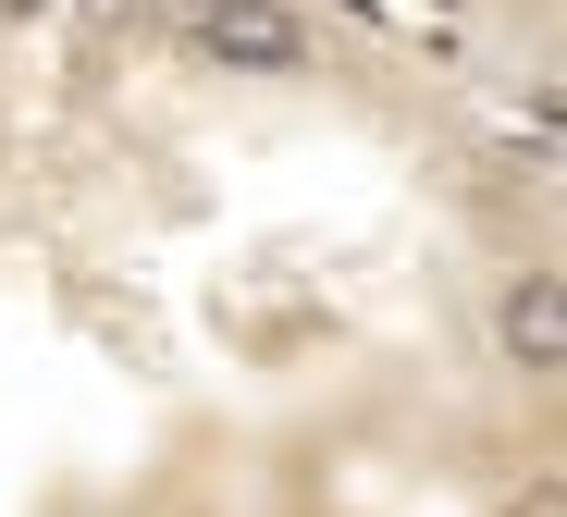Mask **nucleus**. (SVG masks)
Wrapping results in <instances>:
<instances>
[{"instance_id": "nucleus-1", "label": "nucleus", "mask_w": 567, "mask_h": 517, "mask_svg": "<svg viewBox=\"0 0 567 517\" xmlns=\"http://www.w3.org/2000/svg\"><path fill=\"white\" fill-rule=\"evenodd\" d=\"M185 50L223 62V74H297V62H309V25L284 13V0H223V13L185 25Z\"/></svg>"}, {"instance_id": "nucleus-2", "label": "nucleus", "mask_w": 567, "mask_h": 517, "mask_svg": "<svg viewBox=\"0 0 567 517\" xmlns=\"http://www.w3.org/2000/svg\"><path fill=\"white\" fill-rule=\"evenodd\" d=\"M494 333H506V358H518L530 382H555V370H567V296H555V271H543V259H530V271H506Z\"/></svg>"}, {"instance_id": "nucleus-3", "label": "nucleus", "mask_w": 567, "mask_h": 517, "mask_svg": "<svg viewBox=\"0 0 567 517\" xmlns=\"http://www.w3.org/2000/svg\"><path fill=\"white\" fill-rule=\"evenodd\" d=\"M161 13H185V25H198V13H223V0H161Z\"/></svg>"}, {"instance_id": "nucleus-4", "label": "nucleus", "mask_w": 567, "mask_h": 517, "mask_svg": "<svg viewBox=\"0 0 567 517\" xmlns=\"http://www.w3.org/2000/svg\"><path fill=\"white\" fill-rule=\"evenodd\" d=\"M0 13H50V0H0Z\"/></svg>"}]
</instances>
